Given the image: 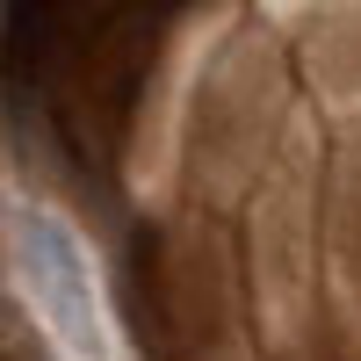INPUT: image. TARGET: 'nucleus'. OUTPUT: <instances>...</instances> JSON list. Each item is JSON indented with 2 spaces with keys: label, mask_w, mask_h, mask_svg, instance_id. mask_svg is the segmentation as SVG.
Returning <instances> with one entry per match:
<instances>
[{
  "label": "nucleus",
  "mask_w": 361,
  "mask_h": 361,
  "mask_svg": "<svg viewBox=\"0 0 361 361\" xmlns=\"http://www.w3.org/2000/svg\"><path fill=\"white\" fill-rule=\"evenodd\" d=\"M188 0H8L0 73L8 94L73 159H109L145 102Z\"/></svg>",
  "instance_id": "nucleus-1"
}]
</instances>
